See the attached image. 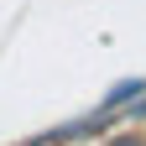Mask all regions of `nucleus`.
<instances>
[{"instance_id":"nucleus-1","label":"nucleus","mask_w":146,"mask_h":146,"mask_svg":"<svg viewBox=\"0 0 146 146\" xmlns=\"http://www.w3.org/2000/svg\"><path fill=\"white\" fill-rule=\"evenodd\" d=\"M141 94V84H120V89H110V104H125V99H136Z\"/></svg>"}]
</instances>
